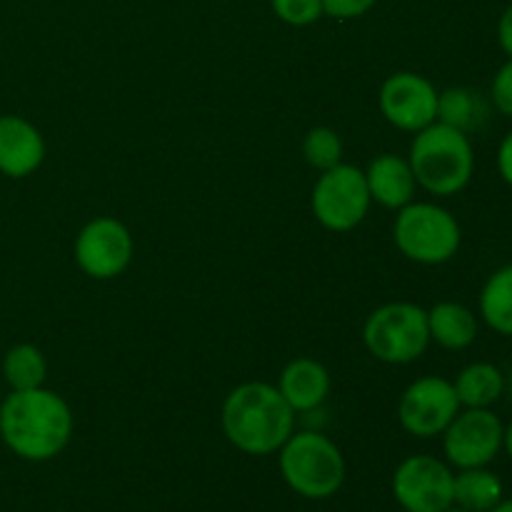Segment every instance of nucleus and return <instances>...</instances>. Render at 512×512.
I'll use <instances>...</instances> for the list:
<instances>
[{
	"mask_svg": "<svg viewBox=\"0 0 512 512\" xmlns=\"http://www.w3.org/2000/svg\"><path fill=\"white\" fill-rule=\"evenodd\" d=\"M43 160V133L20 115H0V173L13 180L28 178Z\"/></svg>",
	"mask_w": 512,
	"mask_h": 512,
	"instance_id": "13",
	"label": "nucleus"
},
{
	"mask_svg": "<svg viewBox=\"0 0 512 512\" xmlns=\"http://www.w3.org/2000/svg\"><path fill=\"white\" fill-rule=\"evenodd\" d=\"M430 343H438L445 350H468L478 340V315L463 303L443 300L428 310Z\"/></svg>",
	"mask_w": 512,
	"mask_h": 512,
	"instance_id": "16",
	"label": "nucleus"
},
{
	"mask_svg": "<svg viewBox=\"0 0 512 512\" xmlns=\"http://www.w3.org/2000/svg\"><path fill=\"white\" fill-rule=\"evenodd\" d=\"M440 438L450 468H488L503 450L505 423L493 408H460Z\"/></svg>",
	"mask_w": 512,
	"mask_h": 512,
	"instance_id": "8",
	"label": "nucleus"
},
{
	"mask_svg": "<svg viewBox=\"0 0 512 512\" xmlns=\"http://www.w3.org/2000/svg\"><path fill=\"white\" fill-rule=\"evenodd\" d=\"M485 118V105L480 95L470 88H448L438 95V123L470 133Z\"/></svg>",
	"mask_w": 512,
	"mask_h": 512,
	"instance_id": "21",
	"label": "nucleus"
},
{
	"mask_svg": "<svg viewBox=\"0 0 512 512\" xmlns=\"http://www.w3.org/2000/svg\"><path fill=\"white\" fill-rule=\"evenodd\" d=\"M445 512H468V510L458 508V505H450V508H448V510H445Z\"/></svg>",
	"mask_w": 512,
	"mask_h": 512,
	"instance_id": "30",
	"label": "nucleus"
},
{
	"mask_svg": "<svg viewBox=\"0 0 512 512\" xmlns=\"http://www.w3.org/2000/svg\"><path fill=\"white\" fill-rule=\"evenodd\" d=\"M495 163H498V173L503 178L505 185L512 188V130L500 140L498 155H495Z\"/></svg>",
	"mask_w": 512,
	"mask_h": 512,
	"instance_id": "26",
	"label": "nucleus"
},
{
	"mask_svg": "<svg viewBox=\"0 0 512 512\" xmlns=\"http://www.w3.org/2000/svg\"><path fill=\"white\" fill-rule=\"evenodd\" d=\"M220 425L230 445L245 455H273L295 433V410L278 385L243 383L233 388L220 410Z\"/></svg>",
	"mask_w": 512,
	"mask_h": 512,
	"instance_id": "2",
	"label": "nucleus"
},
{
	"mask_svg": "<svg viewBox=\"0 0 512 512\" xmlns=\"http://www.w3.org/2000/svg\"><path fill=\"white\" fill-rule=\"evenodd\" d=\"M478 313L498 335L512 338V263L495 270L480 290Z\"/></svg>",
	"mask_w": 512,
	"mask_h": 512,
	"instance_id": "19",
	"label": "nucleus"
},
{
	"mask_svg": "<svg viewBox=\"0 0 512 512\" xmlns=\"http://www.w3.org/2000/svg\"><path fill=\"white\" fill-rule=\"evenodd\" d=\"M408 163L418 188L435 198H453L473 180L475 148L468 133L435 120L413 135Z\"/></svg>",
	"mask_w": 512,
	"mask_h": 512,
	"instance_id": "3",
	"label": "nucleus"
},
{
	"mask_svg": "<svg viewBox=\"0 0 512 512\" xmlns=\"http://www.w3.org/2000/svg\"><path fill=\"white\" fill-rule=\"evenodd\" d=\"M365 183H368L370 200L395 213L413 203L415 190H418L408 158L393 153H383L370 160L365 170Z\"/></svg>",
	"mask_w": 512,
	"mask_h": 512,
	"instance_id": "14",
	"label": "nucleus"
},
{
	"mask_svg": "<svg viewBox=\"0 0 512 512\" xmlns=\"http://www.w3.org/2000/svg\"><path fill=\"white\" fill-rule=\"evenodd\" d=\"M3 378L10 390H33L43 388L48 378V360L43 350L33 343H18L5 353Z\"/></svg>",
	"mask_w": 512,
	"mask_h": 512,
	"instance_id": "20",
	"label": "nucleus"
},
{
	"mask_svg": "<svg viewBox=\"0 0 512 512\" xmlns=\"http://www.w3.org/2000/svg\"><path fill=\"white\" fill-rule=\"evenodd\" d=\"M278 465L285 485L300 498L328 500L345 483L343 453L318 430H295L278 450Z\"/></svg>",
	"mask_w": 512,
	"mask_h": 512,
	"instance_id": "4",
	"label": "nucleus"
},
{
	"mask_svg": "<svg viewBox=\"0 0 512 512\" xmlns=\"http://www.w3.org/2000/svg\"><path fill=\"white\" fill-rule=\"evenodd\" d=\"M333 380L328 368L315 358H295L283 368L278 390L295 413H313L328 400Z\"/></svg>",
	"mask_w": 512,
	"mask_h": 512,
	"instance_id": "15",
	"label": "nucleus"
},
{
	"mask_svg": "<svg viewBox=\"0 0 512 512\" xmlns=\"http://www.w3.org/2000/svg\"><path fill=\"white\" fill-rule=\"evenodd\" d=\"M303 158L310 168L330 170L343 163V140L328 125L310 128L303 138Z\"/></svg>",
	"mask_w": 512,
	"mask_h": 512,
	"instance_id": "22",
	"label": "nucleus"
},
{
	"mask_svg": "<svg viewBox=\"0 0 512 512\" xmlns=\"http://www.w3.org/2000/svg\"><path fill=\"white\" fill-rule=\"evenodd\" d=\"M395 248L418 265H443L458 255L463 228L448 208L413 200L398 210L393 223Z\"/></svg>",
	"mask_w": 512,
	"mask_h": 512,
	"instance_id": "5",
	"label": "nucleus"
},
{
	"mask_svg": "<svg viewBox=\"0 0 512 512\" xmlns=\"http://www.w3.org/2000/svg\"><path fill=\"white\" fill-rule=\"evenodd\" d=\"M505 498L503 480L488 468H465L455 473L453 505L468 512H488Z\"/></svg>",
	"mask_w": 512,
	"mask_h": 512,
	"instance_id": "18",
	"label": "nucleus"
},
{
	"mask_svg": "<svg viewBox=\"0 0 512 512\" xmlns=\"http://www.w3.org/2000/svg\"><path fill=\"white\" fill-rule=\"evenodd\" d=\"M458 413L460 400L455 395L453 380H445L440 375L413 380L403 390L398 403V420L405 433L423 440L443 435Z\"/></svg>",
	"mask_w": 512,
	"mask_h": 512,
	"instance_id": "10",
	"label": "nucleus"
},
{
	"mask_svg": "<svg viewBox=\"0 0 512 512\" xmlns=\"http://www.w3.org/2000/svg\"><path fill=\"white\" fill-rule=\"evenodd\" d=\"M73 410L55 390H10L0 403V438L13 455L28 463L53 460L73 438Z\"/></svg>",
	"mask_w": 512,
	"mask_h": 512,
	"instance_id": "1",
	"label": "nucleus"
},
{
	"mask_svg": "<svg viewBox=\"0 0 512 512\" xmlns=\"http://www.w3.org/2000/svg\"><path fill=\"white\" fill-rule=\"evenodd\" d=\"M498 43L503 48V53L512 60V3L503 10L498 20Z\"/></svg>",
	"mask_w": 512,
	"mask_h": 512,
	"instance_id": "27",
	"label": "nucleus"
},
{
	"mask_svg": "<svg viewBox=\"0 0 512 512\" xmlns=\"http://www.w3.org/2000/svg\"><path fill=\"white\" fill-rule=\"evenodd\" d=\"M135 243L125 223L100 215L85 223L75 238L73 255L78 268L93 280H113L133 263Z\"/></svg>",
	"mask_w": 512,
	"mask_h": 512,
	"instance_id": "9",
	"label": "nucleus"
},
{
	"mask_svg": "<svg viewBox=\"0 0 512 512\" xmlns=\"http://www.w3.org/2000/svg\"><path fill=\"white\" fill-rule=\"evenodd\" d=\"M490 100H493L495 110L505 118H512V60L508 58L493 75L490 83Z\"/></svg>",
	"mask_w": 512,
	"mask_h": 512,
	"instance_id": "24",
	"label": "nucleus"
},
{
	"mask_svg": "<svg viewBox=\"0 0 512 512\" xmlns=\"http://www.w3.org/2000/svg\"><path fill=\"white\" fill-rule=\"evenodd\" d=\"M455 395L460 408H493L505 395V373L495 363H470L455 375Z\"/></svg>",
	"mask_w": 512,
	"mask_h": 512,
	"instance_id": "17",
	"label": "nucleus"
},
{
	"mask_svg": "<svg viewBox=\"0 0 512 512\" xmlns=\"http://www.w3.org/2000/svg\"><path fill=\"white\" fill-rule=\"evenodd\" d=\"M488 512H512V498H503L498 505H493Z\"/></svg>",
	"mask_w": 512,
	"mask_h": 512,
	"instance_id": "29",
	"label": "nucleus"
},
{
	"mask_svg": "<svg viewBox=\"0 0 512 512\" xmlns=\"http://www.w3.org/2000/svg\"><path fill=\"white\" fill-rule=\"evenodd\" d=\"M370 205L373 200L365 183V170L348 163L323 170L310 195L315 220L333 233H350L358 228L368 215Z\"/></svg>",
	"mask_w": 512,
	"mask_h": 512,
	"instance_id": "7",
	"label": "nucleus"
},
{
	"mask_svg": "<svg viewBox=\"0 0 512 512\" xmlns=\"http://www.w3.org/2000/svg\"><path fill=\"white\" fill-rule=\"evenodd\" d=\"M440 90L425 75L398 70L380 85L378 105L383 118L405 133H420L438 120Z\"/></svg>",
	"mask_w": 512,
	"mask_h": 512,
	"instance_id": "12",
	"label": "nucleus"
},
{
	"mask_svg": "<svg viewBox=\"0 0 512 512\" xmlns=\"http://www.w3.org/2000/svg\"><path fill=\"white\" fill-rule=\"evenodd\" d=\"M273 13L278 15L283 23L295 25V28H305L313 25L315 20L323 18V0H270Z\"/></svg>",
	"mask_w": 512,
	"mask_h": 512,
	"instance_id": "23",
	"label": "nucleus"
},
{
	"mask_svg": "<svg viewBox=\"0 0 512 512\" xmlns=\"http://www.w3.org/2000/svg\"><path fill=\"white\" fill-rule=\"evenodd\" d=\"M363 343L380 363H415L430 348L428 310L408 300L380 305L365 318Z\"/></svg>",
	"mask_w": 512,
	"mask_h": 512,
	"instance_id": "6",
	"label": "nucleus"
},
{
	"mask_svg": "<svg viewBox=\"0 0 512 512\" xmlns=\"http://www.w3.org/2000/svg\"><path fill=\"white\" fill-rule=\"evenodd\" d=\"M455 473L433 455H410L395 468L393 495L405 512H445L453 505Z\"/></svg>",
	"mask_w": 512,
	"mask_h": 512,
	"instance_id": "11",
	"label": "nucleus"
},
{
	"mask_svg": "<svg viewBox=\"0 0 512 512\" xmlns=\"http://www.w3.org/2000/svg\"><path fill=\"white\" fill-rule=\"evenodd\" d=\"M503 450L508 453V458L512 460V420L505 425V440H503Z\"/></svg>",
	"mask_w": 512,
	"mask_h": 512,
	"instance_id": "28",
	"label": "nucleus"
},
{
	"mask_svg": "<svg viewBox=\"0 0 512 512\" xmlns=\"http://www.w3.org/2000/svg\"><path fill=\"white\" fill-rule=\"evenodd\" d=\"M378 0H323V13L335 20H353L368 13Z\"/></svg>",
	"mask_w": 512,
	"mask_h": 512,
	"instance_id": "25",
	"label": "nucleus"
}]
</instances>
